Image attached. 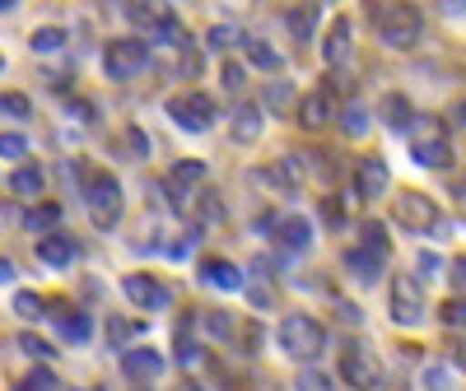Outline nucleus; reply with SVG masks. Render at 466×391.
I'll return each mask as SVG.
<instances>
[{
  "instance_id": "nucleus-1",
  "label": "nucleus",
  "mask_w": 466,
  "mask_h": 391,
  "mask_svg": "<svg viewBox=\"0 0 466 391\" xmlns=\"http://www.w3.org/2000/svg\"><path fill=\"white\" fill-rule=\"evenodd\" d=\"M80 186H85V206H89L94 228H112L116 219H122V186H116L112 173L85 168L80 173Z\"/></svg>"
},
{
  "instance_id": "nucleus-2",
  "label": "nucleus",
  "mask_w": 466,
  "mask_h": 391,
  "mask_svg": "<svg viewBox=\"0 0 466 391\" xmlns=\"http://www.w3.org/2000/svg\"><path fill=\"white\" fill-rule=\"evenodd\" d=\"M410 159L420 168H448L452 164V145H448V131L434 122V116H410Z\"/></svg>"
},
{
  "instance_id": "nucleus-3",
  "label": "nucleus",
  "mask_w": 466,
  "mask_h": 391,
  "mask_svg": "<svg viewBox=\"0 0 466 391\" xmlns=\"http://www.w3.org/2000/svg\"><path fill=\"white\" fill-rule=\"evenodd\" d=\"M276 336H280V349H285L289 359H299V364H313V359H322V349H327V331H322V322L303 317V312L285 317Z\"/></svg>"
},
{
  "instance_id": "nucleus-4",
  "label": "nucleus",
  "mask_w": 466,
  "mask_h": 391,
  "mask_svg": "<svg viewBox=\"0 0 466 391\" xmlns=\"http://www.w3.org/2000/svg\"><path fill=\"white\" fill-rule=\"evenodd\" d=\"M378 37L387 47H415L420 37H424V15L415 10V5H387L382 15H378Z\"/></svg>"
},
{
  "instance_id": "nucleus-5",
  "label": "nucleus",
  "mask_w": 466,
  "mask_h": 391,
  "mask_svg": "<svg viewBox=\"0 0 466 391\" xmlns=\"http://www.w3.org/2000/svg\"><path fill=\"white\" fill-rule=\"evenodd\" d=\"M392 219H397L406 233H439V228H443L439 201H430L424 191H401L397 201H392Z\"/></svg>"
},
{
  "instance_id": "nucleus-6",
  "label": "nucleus",
  "mask_w": 466,
  "mask_h": 391,
  "mask_svg": "<svg viewBox=\"0 0 466 391\" xmlns=\"http://www.w3.org/2000/svg\"><path fill=\"white\" fill-rule=\"evenodd\" d=\"M149 65V47L140 43V37H112V43L103 47V70L112 75V80H131V75H140Z\"/></svg>"
},
{
  "instance_id": "nucleus-7",
  "label": "nucleus",
  "mask_w": 466,
  "mask_h": 391,
  "mask_svg": "<svg viewBox=\"0 0 466 391\" xmlns=\"http://www.w3.org/2000/svg\"><path fill=\"white\" fill-rule=\"evenodd\" d=\"M168 116H173V122H177L182 131L206 135V131L215 126V103H210L206 94H197V89H187V94L168 98Z\"/></svg>"
},
{
  "instance_id": "nucleus-8",
  "label": "nucleus",
  "mask_w": 466,
  "mask_h": 391,
  "mask_svg": "<svg viewBox=\"0 0 466 391\" xmlns=\"http://www.w3.org/2000/svg\"><path fill=\"white\" fill-rule=\"evenodd\" d=\"M397 326H420L424 322V289L415 276H392V303H387Z\"/></svg>"
},
{
  "instance_id": "nucleus-9",
  "label": "nucleus",
  "mask_w": 466,
  "mask_h": 391,
  "mask_svg": "<svg viewBox=\"0 0 466 391\" xmlns=\"http://www.w3.org/2000/svg\"><path fill=\"white\" fill-rule=\"evenodd\" d=\"M340 382H345V386H373V382H378V359H373L369 345L350 340V345L340 349Z\"/></svg>"
},
{
  "instance_id": "nucleus-10",
  "label": "nucleus",
  "mask_w": 466,
  "mask_h": 391,
  "mask_svg": "<svg viewBox=\"0 0 466 391\" xmlns=\"http://www.w3.org/2000/svg\"><path fill=\"white\" fill-rule=\"evenodd\" d=\"M387 186H392V173H387V164L378 159V154H369V159L355 164V191H360V201H378Z\"/></svg>"
},
{
  "instance_id": "nucleus-11",
  "label": "nucleus",
  "mask_w": 466,
  "mask_h": 391,
  "mask_svg": "<svg viewBox=\"0 0 466 391\" xmlns=\"http://www.w3.org/2000/svg\"><path fill=\"white\" fill-rule=\"evenodd\" d=\"M201 285H210V289H219V294H238L248 280H243V270L233 266V261L206 256V261H201Z\"/></svg>"
},
{
  "instance_id": "nucleus-12",
  "label": "nucleus",
  "mask_w": 466,
  "mask_h": 391,
  "mask_svg": "<svg viewBox=\"0 0 466 391\" xmlns=\"http://www.w3.org/2000/svg\"><path fill=\"white\" fill-rule=\"evenodd\" d=\"M159 373H164L159 349H122V377L127 382H154Z\"/></svg>"
},
{
  "instance_id": "nucleus-13",
  "label": "nucleus",
  "mask_w": 466,
  "mask_h": 391,
  "mask_svg": "<svg viewBox=\"0 0 466 391\" xmlns=\"http://www.w3.org/2000/svg\"><path fill=\"white\" fill-rule=\"evenodd\" d=\"M122 294L136 303V307H168V289L159 285V280H154V276H127L122 280Z\"/></svg>"
},
{
  "instance_id": "nucleus-14",
  "label": "nucleus",
  "mask_w": 466,
  "mask_h": 391,
  "mask_svg": "<svg viewBox=\"0 0 466 391\" xmlns=\"http://www.w3.org/2000/svg\"><path fill=\"white\" fill-rule=\"evenodd\" d=\"M261 122H266L261 103H243L238 112L228 116V135L238 140V145H252V140H261Z\"/></svg>"
},
{
  "instance_id": "nucleus-15",
  "label": "nucleus",
  "mask_w": 466,
  "mask_h": 391,
  "mask_svg": "<svg viewBox=\"0 0 466 391\" xmlns=\"http://www.w3.org/2000/svg\"><path fill=\"white\" fill-rule=\"evenodd\" d=\"M75 256H80V247H75V238H66V233H37V261L47 266H70Z\"/></svg>"
},
{
  "instance_id": "nucleus-16",
  "label": "nucleus",
  "mask_w": 466,
  "mask_h": 391,
  "mask_svg": "<svg viewBox=\"0 0 466 391\" xmlns=\"http://www.w3.org/2000/svg\"><path fill=\"white\" fill-rule=\"evenodd\" d=\"M382 261H387V252H373V247H364V243L345 252V270H350L355 280H364V285L382 276Z\"/></svg>"
},
{
  "instance_id": "nucleus-17",
  "label": "nucleus",
  "mask_w": 466,
  "mask_h": 391,
  "mask_svg": "<svg viewBox=\"0 0 466 391\" xmlns=\"http://www.w3.org/2000/svg\"><path fill=\"white\" fill-rule=\"evenodd\" d=\"M276 238H280V247H289V252H308V247H313V224H308L303 215H285V219L276 224Z\"/></svg>"
},
{
  "instance_id": "nucleus-18",
  "label": "nucleus",
  "mask_w": 466,
  "mask_h": 391,
  "mask_svg": "<svg viewBox=\"0 0 466 391\" xmlns=\"http://www.w3.org/2000/svg\"><path fill=\"white\" fill-rule=\"evenodd\" d=\"M327 116H331V98H327V89H313V94H303V98H299V126L318 131V126H327Z\"/></svg>"
},
{
  "instance_id": "nucleus-19",
  "label": "nucleus",
  "mask_w": 466,
  "mask_h": 391,
  "mask_svg": "<svg viewBox=\"0 0 466 391\" xmlns=\"http://www.w3.org/2000/svg\"><path fill=\"white\" fill-rule=\"evenodd\" d=\"M322 56H327V65H340L350 56V19H336L331 24L327 43H322Z\"/></svg>"
},
{
  "instance_id": "nucleus-20",
  "label": "nucleus",
  "mask_w": 466,
  "mask_h": 391,
  "mask_svg": "<svg viewBox=\"0 0 466 391\" xmlns=\"http://www.w3.org/2000/svg\"><path fill=\"white\" fill-rule=\"evenodd\" d=\"M378 116H382V122H387V126H392V131H406L415 112H410V103H406L401 94H387V98L378 103Z\"/></svg>"
},
{
  "instance_id": "nucleus-21",
  "label": "nucleus",
  "mask_w": 466,
  "mask_h": 391,
  "mask_svg": "<svg viewBox=\"0 0 466 391\" xmlns=\"http://www.w3.org/2000/svg\"><path fill=\"white\" fill-rule=\"evenodd\" d=\"M43 182H47V177H43V168H33V164H24V168H15V173H10V191H15V196H24V201H33V196L43 191Z\"/></svg>"
},
{
  "instance_id": "nucleus-22",
  "label": "nucleus",
  "mask_w": 466,
  "mask_h": 391,
  "mask_svg": "<svg viewBox=\"0 0 466 391\" xmlns=\"http://www.w3.org/2000/svg\"><path fill=\"white\" fill-rule=\"evenodd\" d=\"M369 122H373V112H369L360 98H350V103H345V112H340L345 135H364V131H369Z\"/></svg>"
},
{
  "instance_id": "nucleus-23",
  "label": "nucleus",
  "mask_w": 466,
  "mask_h": 391,
  "mask_svg": "<svg viewBox=\"0 0 466 391\" xmlns=\"http://www.w3.org/2000/svg\"><path fill=\"white\" fill-rule=\"evenodd\" d=\"M24 224H28V233H52L56 224H61V206H33L28 215H24Z\"/></svg>"
},
{
  "instance_id": "nucleus-24",
  "label": "nucleus",
  "mask_w": 466,
  "mask_h": 391,
  "mask_svg": "<svg viewBox=\"0 0 466 391\" xmlns=\"http://www.w3.org/2000/svg\"><path fill=\"white\" fill-rule=\"evenodd\" d=\"M127 19L154 33V28H159V19H164V10L154 5V0H127Z\"/></svg>"
},
{
  "instance_id": "nucleus-25",
  "label": "nucleus",
  "mask_w": 466,
  "mask_h": 391,
  "mask_svg": "<svg viewBox=\"0 0 466 391\" xmlns=\"http://www.w3.org/2000/svg\"><path fill=\"white\" fill-rule=\"evenodd\" d=\"M238 43H248V37H243V28H233V24H215L206 33V47L210 52H228V47H238Z\"/></svg>"
},
{
  "instance_id": "nucleus-26",
  "label": "nucleus",
  "mask_w": 466,
  "mask_h": 391,
  "mask_svg": "<svg viewBox=\"0 0 466 391\" xmlns=\"http://www.w3.org/2000/svg\"><path fill=\"white\" fill-rule=\"evenodd\" d=\"M56 317H61V336L66 340H75V345H85L89 340V317H85V312H56Z\"/></svg>"
},
{
  "instance_id": "nucleus-27",
  "label": "nucleus",
  "mask_w": 466,
  "mask_h": 391,
  "mask_svg": "<svg viewBox=\"0 0 466 391\" xmlns=\"http://www.w3.org/2000/svg\"><path fill=\"white\" fill-rule=\"evenodd\" d=\"M243 47H248V65H257V70H270V75H276V70L285 65V56L270 52L266 43H243Z\"/></svg>"
},
{
  "instance_id": "nucleus-28",
  "label": "nucleus",
  "mask_w": 466,
  "mask_h": 391,
  "mask_svg": "<svg viewBox=\"0 0 466 391\" xmlns=\"http://www.w3.org/2000/svg\"><path fill=\"white\" fill-rule=\"evenodd\" d=\"M289 33L299 37V43H308V37H313V24H318V10L313 5H299V10H289Z\"/></svg>"
},
{
  "instance_id": "nucleus-29",
  "label": "nucleus",
  "mask_w": 466,
  "mask_h": 391,
  "mask_svg": "<svg viewBox=\"0 0 466 391\" xmlns=\"http://www.w3.org/2000/svg\"><path fill=\"white\" fill-rule=\"evenodd\" d=\"M10 307L19 312V317H24V322H37V317H43V307H47V303H43V298H37L33 289H19Z\"/></svg>"
},
{
  "instance_id": "nucleus-30",
  "label": "nucleus",
  "mask_w": 466,
  "mask_h": 391,
  "mask_svg": "<svg viewBox=\"0 0 466 391\" xmlns=\"http://www.w3.org/2000/svg\"><path fill=\"white\" fill-rule=\"evenodd\" d=\"M439 322H443L448 331H466V298H448V303L439 307Z\"/></svg>"
},
{
  "instance_id": "nucleus-31",
  "label": "nucleus",
  "mask_w": 466,
  "mask_h": 391,
  "mask_svg": "<svg viewBox=\"0 0 466 391\" xmlns=\"http://www.w3.org/2000/svg\"><path fill=\"white\" fill-rule=\"evenodd\" d=\"M66 47V28H37L33 33V52H61Z\"/></svg>"
},
{
  "instance_id": "nucleus-32",
  "label": "nucleus",
  "mask_w": 466,
  "mask_h": 391,
  "mask_svg": "<svg viewBox=\"0 0 466 391\" xmlns=\"http://www.w3.org/2000/svg\"><path fill=\"white\" fill-rule=\"evenodd\" d=\"M360 243L373 247V252H387V228H382L378 219H364V224H360Z\"/></svg>"
},
{
  "instance_id": "nucleus-33",
  "label": "nucleus",
  "mask_w": 466,
  "mask_h": 391,
  "mask_svg": "<svg viewBox=\"0 0 466 391\" xmlns=\"http://www.w3.org/2000/svg\"><path fill=\"white\" fill-rule=\"evenodd\" d=\"M24 386H28V391H56V386H61V377H56V373H52V368L43 364V368L24 373Z\"/></svg>"
},
{
  "instance_id": "nucleus-34",
  "label": "nucleus",
  "mask_w": 466,
  "mask_h": 391,
  "mask_svg": "<svg viewBox=\"0 0 466 391\" xmlns=\"http://www.w3.org/2000/svg\"><path fill=\"white\" fill-rule=\"evenodd\" d=\"M197 219H201V224H219V219H224V206H219V196H215V191H201Z\"/></svg>"
},
{
  "instance_id": "nucleus-35",
  "label": "nucleus",
  "mask_w": 466,
  "mask_h": 391,
  "mask_svg": "<svg viewBox=\"0 0 466 391\" xmlns=\"http://www.w3.org/2000/svg\"><path fill=\"white\" fill-rule=\"evenodd\" d=\"M266 107H270V112H289V107H294V89H289V85H270V89H266Z\"/></svg>"
},
{
  "instance_id": "nucleus-36",
  "label": "nucleus",
  "mask_w": 466,
  "mask_h": 391,
  "mask_svg": "<svg viewBox=\"0 0 466 391\" xmlns=\"http://www.w3.org/2000/svg\"><path fill=\"white\" fill-rule=\"evenodd\" d=\"M131 336H136L131 322H122V317H112V322H107V345H112V349H127Z\"/></svg>"
},
{
  "instance_id": "nucleus-37",
  "label": "nucleus",
  "mask_w": 466,
  "mask_h": 391,
  "mask_svg": "<svg viewBox=\"0 0 466 391\" xmlns=\"http://www.w3.org/2000/svg\"><path fill=\"white\" fill-rule=\"evenodd\" d=\"M19 349H24V355H33V359H52V355H56V349H52L47 340H37L33 331H24V336H19Z\"/></svg>"
},
{
  "instance_id": "nucleus-38",
  "label": "nucleus",
  "mask_w": 466,
  "mask_h": 391,
  "mask_svg": "<svg viewBox=\"0 0 466 391\" xmlns=\"http://www.w3.org/2000/svg\"><path fill=\"white\" fill-rule=\"evenodd\" d=\"M177 364L187 368V364H201V349H197V340H191L187 331H177Z\"/></svg>"
},
{
  "instance_id": "nucleus-39",
  "label": "nucleus",
  "mask_w": 466,
  "mask_h": 391,
  "mask_svg": "<svg viewBox=\"0 0 466 391\" xmlns=\"http://www.w3.org/2000/svg\"><path fill=\"white\" fill-rule=\"evenodd\" d=\"M0 112H5V116H28L33 103H28L24 94H0Z\"/></svg>"
},
{
  "instance_id": "nucleus-40",
  "label": "nucleus",
  "mask_w": 466,
  "mask_h": 391,
  "mask_svg": "<svg viewBox=\"0 0 466 391\" xmlns=\"http://www.w3.org/2000/svg\"><path fill=\"white\" fill-rule=\"evenodd\" d=\"M24 154H28L24 135H0V159H24Z\"/></svg>"
},
{
  "instance_id": "nucleus-41",
  "label": "nucleus",
  "mask_w": 466,
  "mask_h": 391,
  "mask_svg": "<svg viewBox=\"0 0 466 391\" xmlns=\"http://www.w3.org/2000/svg\"><path fill=\"white\" fill-rule=\"evenodd\" d=\"M173 177H182V182L191 186V182H201V177H206V164H201V159H182V164L173 168Z\"/></svg>"
},
{
  "instance_id": "nucleus-42",
  "label": "nucleus",
  "mask_w": 466,
  "mask_h": 391,
  "mask_svg": "<svg viewBox=\"0 0 466 391\" xmlns=\"http://www.w3.org/2000/svg\"><path fill=\"white\" fill-rule=\"evenodd\" d=\"M219 85H224L228 94H238V89H243V65H233V61H224V70H219Z\"/></svg>"
},
{
  "instance_id": "nucleus-43",
  "label": "nucleus",
  "mask_w": 466,
  "mask_h": 391,
  "mask_svg": "<svg viewBox=\"0 0 466 391\" xmlns=\"http://www.w3.org/2000/svg\"><path fill=\"white\" fill-rule=\"evenodd\" d=\"M322 219H327L331 228H340V224H345V206L336 201V196H331V201H322Z\"/></svg>"
},
{
  "instance_id": "nucleus-44",
  "label": "nucleus",
  "mask_w": 466,
  "mask_h": 391,
  "mask_svg": "<svg viewBox=\"0 0 466 391\" xmlns=\"http://www.w3.org/2000/svg\"><path fill=\"white\" fill-rule=\"evenodd\" d=\"M448 280H452V285H457V289L466 294V256H457V261L448 266Z\"/></svg>"
},
{
  "instance_id": "nucleus-45",
  "label": "nucleus",
  "mask_w": 466,
  "mask_h": 391,
  "mask_svg": "<svg viewBox=\"0 0 466 391\" xmlns=\"http://www.w3.org/2000/svg\"><path fill=\"white\" fill-rule=\"evenodd\" d=\"M299 386H308V391H327L331 382H327L322 373H303V377H299Z\"/></svg>"
},
{
  "instance_id": "nucleus-46",
  "label": "nucleus",
  "mask_w": 466,
  "mask_h": 391,
  "mask_svg": "<svg viewBox=\"0 0 466 391\" xmlns=\"http://www.w3.org/2000/svg\"><path fill=\"white\" fill-rule=\"evenodd\" d=\"M201 322H206V326H210L215 336H228V317H219V312H206Z\"/></svg>"
},
{
  "instance_id": "nucleus-47",
  "label": "nucleus",
  "mask_w": 466,
  "mask_h": 391,
  "mask_svg": "<svg viewBox=\"0 0 466 391\" xmlns=\"http://www.w3.org/2000/svg\"><path fill=\"white\" fill-rule=\"evenodd\" d=\"M5 280H15V261L0 256V285H5Z\"/></svg>"
},
{
  "instance_id": "nucleus-48",
  "label": "nucleus",
  "mask_w": 466,
  "mask_h": 391,
  "mask_svg": "<svg viewBox=\"0 0 466 391\" xmlns=\"http://www.w3.org/2000/svg\"><path fill=\"white\" fill-rule=\"evenodd\" d=\"M131 149H140V154H149V140H145L140 131H131Z\"/></svg>"
},
{
  "instance_id": "nucleus-49",
  "label": "nucleus",
  "mask_w": 466,
  "mask_h": 391,
  "mask_svg": "<svg viewBox=\"0 0 466 391\" xmlns=\"http://www.w3.org/2000/svg\"><path fill=\"white\" fill-rule=\"evenodd\" d=\"M443 10L448 15H466V0H443Z\"/></svg>"
},
{
  "instance_id": "nucleus-50",
  "label": "nucleus",
  "mask_w": 466,
  "mask_h": 391,
  "mask_svg": "<svg viewBox=\"0 0 466 391\" xmlns=\"http://www.w3.org/2000/svg\"><path fill=\"white\" fill-rule=\"evenodd\" d=\"M452 359H457V368H461V373H466V340H461V345H457V349H452Z\"/></svg>"
},
{
  "instance_id": "nucleus-51",
  "label": "nucleus",
  "mask_w": 466,
  "mask_h": 391,
  "mask_svg": "<svg viewBox=\"0 0 466 391\" xmlns=\"http://www.w3.org/2000/svg\"><path fill=\"white\" fill-rule=\"evenodd\" d=\"M10 5H15V0H0V10H10Z\"/></svg>"
},
{
  "instance_id": "nucleus-52",
  "label": "nucleus",
  "mask_w": 466,
  "mask_h": 391,
  "mask_svg": "<svg viewBox=\"0 0 466 391\" xmlns=\"http://www.w3.org/2000/svg\"><path fill=\"white\" fill-rule=\"evenodd\" d=\"M0 70H5V56H0Z\"/></svg>"
}]
</instances>
